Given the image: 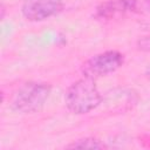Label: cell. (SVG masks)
<instances>
[{"instance_id":"obj_1","label":"cell","mask_w":150,"mask_h":150,"mask_svg":"<svg viewBox=\"0 0 150 150\" xmlns=\"http://www.w3.org/2000/svg\"><path fill=\"white\" fill-rule=\"evenodd\" d=\"M103 101L94 79L83 76L71 83L64 95V103L68 110L76 115L88 114L96 109Z\"/></svg>"},{"instance_id":"obj_7","label":"cell","mask_w":150,"mask_h":150,"mask_svg":"<svg viewBox=\"0 0 150 150\" xmlns=\"http://www.w3.org/2000/svg\"><path fill=\"white\" fill-rule=\"evenodd\" d=\"M130 13L150 12V0H128Z\"/></svg>"},{"instance_id":"obj_6","label":"cell","mask_w":150,"mask_h":150,"mask_svg":"<svg viewBox=\"0 0 150 150\" xmlns=\"http://www.w3.org/2000/svg\"><path fill=\"white\" fill-rule=\"evenodd\" d=\"M67 149H105L108 148L102 141L94 137H84L66 145Z\"/></svg>"},{"instance_id":"obj_4","label":"cell","mask_w":150,"mask_h":150,"mask_svg":"<svg viewBox=\"0 0 150 150\" xmlns=\"http://www.w3.org/2000/svg\"><path fill=\"white\" fill-rule=\"evenodd\" d=\"M63 9L62 0H25L21 5L22 16L32 22L45 21Z\"/></svg>"},{"instance_id":"obj_5","label":"cell","mask_w":150,"mask_h":150,"mask_svg":"<svg viewBox=\"0 0 150 150\" xmlns=\"http://www.w3.org/2000/svg\"><path fill=\"white\" fill-rule=\"evenodd\" d=\"M127 13H130L128 0H105L96 7L95 18L97 20L110 21L124 16Z\"/></svg>"},{"instance_id":"obj_3","label":"cell","mask_w":150,"mask_h":150,"mask_svg":"<svg viewBox=\"0 0 150 150\" xmlns=\"http://www.w3.org/2000/svg\"><path fill=\"white\" fill-rule=\"evenodd\" d=\"M124 63V55L117 50H107L91 56L82 66L83 76L98 79L115 73Z\"/></svg>"},{"instance_id":"obj_8","label":"cell","mask_w":150,"mask_h":150,"mask_svg":"<svg viewBox=\"0 0 150 150\" xmlns=\"http://www.w3.org/2000/svg\"><path fill=\"white\" fill-rule=\"evenodd\" d=\"M137 46H138V49L141 50L150 52V36H143L142 39H139L137 42Z\"/></svg>"},{"instance_id":"obj_2","label":"cell","mask_w":150,"mask_h":150,"mask_svg":"<svg viewBox=\"0 0 150 150\" xmlns=\"http://www.w3.org/2000/svg\"><path fill=\"white\" fill-rule=\"evenodd\" d=\"M50 91L52 86L47 82H25L14 90L11 97V107L21 114L38 112L46 104Z\"/></svg>"},{"instance_id":"obj_9","label":"cell","mask_w":150,"mask_h":150,"mask_svg":"<svg viewBox=\"0 0 150 150\" xmlns=\"http://www.w3.org/2000/svg\"><path fill=\"white\" fill-rule=\"evenodd\" d=\"M145 75H146V77H148V80L150 81V66L148 67V69H146V71H145Z\"/></svg>"}]
</instances>
